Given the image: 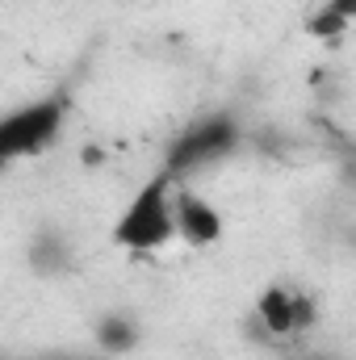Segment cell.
<instances>
[{
  "instance_id": "cell-4",
  "label": "cell",
  "mask_w": 356,
  "mask_h": 360,
  "mask_svg": "<svg viewBox=\"0 0 356 360\" xmlns=\"http://www.w3.org/2000/svg\"><path fill=\"white\" fill-rule=\"evenodd\" d=\"M252 314L265 327V335H272V340H298V335H306L314 327L319 302L302 285H293V281H272L265 293L256 297Z\"/></svg>"
},
{
  "instance_id": "cell-2",
  "label": "cell",
  "mask_w": 356,
  "mask_h": 360,
  "mask_svg": "<svg viewBox=\"0 0 356 360\" xmlns=\"http://www.w3.org/2000/svg\"><path fill=\"white\" fill-rule=\"evenodd\" d=\"M68 117H72V96L63 89L8 109L0 117V172L13 168V164H21V160L42 155L63 134Z\"/></svg>"
},
{
  "instance_id": "cell-9",
  "label": "cell",
  "mask_w": 356,
  "mask_h": 360,
  "mask_svg": "<svg viewBox=\"0 0 356 360\" xmlns=\"http://www.w3.org/2000/svg\"><path fill=\"white\" fill-rule=\"evenodd\" d=\"M310 360H327V356H310Z\"/></svg>"
},
{
  "instance_id": "cell-8",
  "label": "cell",
  "mask_w": 356,
  "mask_h": 360,
  "mask_svg": "<svg viewBox=\"0 0 356 360\" xmlns=\"http://www.w3.org/2000/svg\"><path fill=\"white\" fill-rule=\"evenodd\" d=\"M352 17H356V0H327L323 8H314L306 17V34L319 38V42H336V38L348 34Z\"/></svg>"
},
{
  "instance_id": "cell-7",
  "label": "cell",
  "mask_w": 356,
  "mask_h": 360,
  "mask_svg": "<svg viewBox=\"0 0 356 360\" xmlns=\"http://www.w3.org/2000/svg\"><path fill=\"white\" fill-rule=\"evenodd\" d=\"M92 335H96V348L122 356V352H134V348H139V335H143V331H139V323H134L130 314L113 310V314H101V319H96Z\"/></svg>"
},
{
  "instance_id": "cell-3",
  "label": "cell",
  "mask_w": 356,
  "mask_h": 360,
  "mask_svg": "<svg viewBox=\"0 0 356 360\" xmlns=\"http://www.w3.org/2000/svg\"><path fill=\"white\" fill-rule=\"evenodd\" d=\"M243 143V130L231 113H210V117H197L180 130L164 155V172L172 180L189 176V172H201L218 160H231Z\"/></svg>"
},
{
  "instance_id": "cell-5",
  "label": "cell",
  "mask_w": 356,
  "mask_h": 360,
  "mask_svg": "<svg viewBox=\"0 0 356 360\" xmlns=\"http://www.w3.org/2000/svg\"><path fill=\"white\" fill-rule=\"evenodd\" d=\"M172 226H177V239L189 243V248H214L227 235L222 210L214 201H205L197 188H177L172 193Z\"/></svg>"
},
{
  "instance_id": "cell-6",
  "label": "cell",
  "mask_w": 356,
  "mask_h": 360,
  "mask_svg": "<svg viewBox=\"0 0 356 360\" xmlns=\"http://www.w3.org/2000/svg\"><path fill=\"white\" fill-rule=\"evenodd\" d=\"M30 269L38 272V276H63V272H72V243L63 239V231H38L34 239H30Z\"/></svg>"
},
{
  "instance_id": "cell-1",
  "label": "cell",
  "mask_w": 356,
  "mask_h": 360,
  "mask_svg": "<svg viewBox=\"0 0 356 360\" xmlns=\"http://www.w3.org/2000/svg\"><path fill=\"white\" fill-rule=\"evenodd\" d=\"M172 193H177V180L168 176L164 168L151 180H143V188L130 197V205L113 222V243L122 252H130V256H155V252H164L177 239Z\"/></svg>"
}]
</instances>
